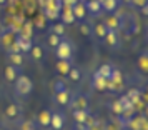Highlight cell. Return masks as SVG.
Returning a JSON list of instances; mask_svg holds the SVG:
<instances>
[{
	"label": "cell",
	"instance_id": "obj_9",
	"mask_svg": "<svg viewBox=\"0 0 148 130\" xmlns=\"http://www.w3.org/2000/svg\"><path fill=\"white\" fill-rule=\"evenodd\" d=\"M63 125H65V117H63V113H60V112H52V115H50V127L53 130H62Z\"/></svg>",
	"mask_w": 148,
	"mask_h": 130
},
{
	"label": "cell",
	"instance_id": "obj_19",
	"mask_svg": "<svg viewBox=\"0 0 148 130\" xmlns=\"http://www.w3.org/2000/svg\"><path fill=\"white\" fill-rule=\"evenodd\" d=\"M3 77H5L7 82H15V78L18 77V70H17V67H14V65L8 63L7 67L3 69Z\"/></svg>",
	"mask_w": 148,
	"mask_h": 130
},
{
	"label": "cell",
	"instance_id": "obj_3",
	"mask_svg": "<svg viewBox=\"0 0 148 130\" xmlns=\"http://www.w3.org/2000/svg\"><path fill=\"white\" fill-rule=\"evenodd\" d=\"M121 85H123V75H121V72L118 69H113L112 75L108 78V90L116 92V90L121 89Z\"/></svg>",
	"mask_w": 148,
	"mask_h": 130
},
{
	"label": "cell",
	"instance_id": "obj_34",
	"mask_svg": "<svg viewBox=\"0 0 148 130\" xmlns=\"http://www.w3.org/2000/svg\"><path fill=\"white\" fill-rule=\"evenodd\" d=\"M87 130H105V122L103 120H97L95 118V122L92 125H88Z\"/></svg>",
	"mask_w": 148,
	"mask_h": 130
},
{
	"label": "cell",
	"instance_id": "obj_46",
	"mask_svg": "<svg viewBox=\"0 0 148 130\" xmlns=\"http://www.w3.org/2000/svg\"><path fill=\"white\" fill-rule=\"evenodd\" d=\"M98 2H103V0H98Z\"/></svg>",
	"mask_w": 148,
	"mask_h": 130
},
{
	"label": "cell",
	"instance_id": "obj_14",
	"mask_svg": "<svg viewBox=\"0 0 148 130\" xmlns=\"http://www.w3.org/2000/svg\"><path fill=\"white\" fill-rule=\"evenodd\" d=\"M7 58H8V63H10V65H14V67H17V69L22 67V65H23V62H25V57H23L22 52H8Z\"/></svg>",
	"mask_w": 148,
	"mask_h": 130
},
{
	"label": "cell",
	"instance_id": "obj_43",
	"mask_svg": "<svg viewBox=\"0 0 148 130\" xmlns=\"http://www.w3.org/2000/svg\"><path fill=\"white\" fill-rule=\"evenodd\" d=\"M7 3V0H0V5H5Z\"/></svg>",
	"mask_w": 148,
	"mask_h": 130
},
{
	"label": "cell",
	"instance_id": "obj_26",
	"mask_svg": "<svg viewBox=\"0 0 148 130\" xmlns=\"http://www.w3.org/2000/svg\"><path fill=\"white\" fill-rule=\"evenodd\" d=\"M121 122L118 117H115V118H112V120H108L107 123H105V130H121Z\"/></svg>",
	"mask_w": 148,
	"mask_h": 130
},
{
	"label": "cell",
	"instance_id": "obj_29",
	"mask_svg": "<svg viewBox=\"0 0 148 130\" xmlns=\"http://www.w3.org/2000/svg\"><path fill=\"white\" fill-rule=\"evenodd\" d=\"M138 69L141 72H148V54L143 52V54L138 57Z\"/></svg>",
	"mask_w": 148,
	"mask_h": 130
},
{
	"label": "cell",
	"instance_id": "obj_10",
	"mask_svg": "<svg viewBox=\"0 0 148 130\" xmlns=\"http://www.w3.org/2000/svg\"><path fill=\"white\" fill-rule=\"evenodd\" d=\"M103 42H105L110 48H116L120 45V35H118L116 30H108L107 35H105V39H103Z\"/></svg>",
	"mask_w": 148,
	"mask_h": 130
},
{
	"label": "cell",
	"instance_id": "obj_40",
	"mask_svg": "<svg viewBox=\"0 0 148 130\" xmlns=\"http://www.w3.org/2000/svg\"><path fill=\"white\" fill-rule=\"evenodd\" d=\"M140 10H141V14H143V15H148V5H145V7H141Z\"/></svg>",
	"mask_w": 148,
	"mask_h": 130
},
{
	"label": "cell",
	"instance_id": "obj_20",
	"mask_svg": "<svg viewBox=\"0 0 148 130\" xmlns=\"http://www.w3.org/2000/svg\"><path fill=\"white\" fill-rule=\"evenodd\" d=\"M100 3H101V8H103V12L113 14L115 10L118 8V5H120V0H103V2H100Z\"/></svg>",
	"mask_w": 148,
	"mask_h": 130
},
{
	"label": "cell",
	"instance_id": "obj_15",
	"mask_svg": "<svg viewBox=\"0 0 148 130\" xmlns=\"http://www.w3.org/2000/svg\"><path fill=\"white\" fill-rule=\"evenodd\" d=\"M28 54H30V57H32V60L34 62H42L43 60V57H45V52H43L42 45H37V43L32 45V48L28 50Z\"/></svg>",
	"mask_w": 148,
	"mask_h": 130
},
{
	"label": "cell",
	"instance_id": "obj_42",
	"mask_svg": "<svg viewBox=\"0 0 148 130\" xmlns=\"http://www.w3.org/2000/svg\"><path fill=\"white\" fill-rule=\"evenodd\" d=\"M121 3H127V5H130V2H132V0H120Z\"/></svg>",
	"mask_w": 148,
	"mask_h": 130
},
{
	"label": "cell",
	"instance_id": "obj_17",
	"mask_svg": "<svg viewBox=\"0 0 148 130\" xmlns=\"http://www.w3.org/2000/svg\"><path fill=\"white\" fill-rule=\"evenodd\" d=\"M70 69H72V60H58V62H57V65H55L57 74H58V75H62V77L67 75Z\"/></svg>",
	"mask_w": 148,
	"mask_h": 130
},
{
	"label": "cell",
	"instance_id": "obj_12",
	"mask_svg": "<svg viewBox=\"0 0 148 130\" xmlns=\"http://www.w3.org/2000/svg\"><path fill=\"white\" fill-rule=\"evenodd\" d=\"M58 19L63 25H72L75 22V17H73V12H72V7H62L60 10V15Z\"/></svg>",
	"mask_w": 148,
	"mask_h": 130
},
{
	"label": "cell",
	"instance_id": "obj_45",
	"mask_svg": "<svg viewBox=\"0 0 148 130\" xmlns=\"http://www.w3.org/2000/svg\"><path fill=\"white\" fill-rule=\"evenodd\" d=\"M82 2H88V0H82Z\"/></svg>",
	"mask_w": 148,
	"mask_h": 130
},
{
	"label": "cell",
	"instance_id": "obj_27",
	"mask_svg": "<svg viewBox=\"0 0 148 130\" xmlns=\"http://www.w3.org/2000/svg\"><path fill=\"white\" fill-rule=\"evenodd\" d=\"M88 115H90L88 110H73V118L77 123H85Z\"/></svg>",
	"mask_w": 148,
	"mask_h": 130
},
{
	"label": "cell",
	"instance_id": "obj_8",
	"mask_svg": "<svg viewBox=\"0 0 148 130\" xmlns=\"http://www.w3.org/2000/svg\"><path fill=\"white\" fill-rule=\"evenodd\" d=\"M92 85L95 87V90H98V92H105V90H108V78H105L103 75H100L98 72H95L93 80H92Z\"/></svg>",
	"mask_w": 148,
	"mask_h": 130
},
{
	"label": "cell",
	"instance_id": "obj_35",
	"mask_svg": "<svg viewBox=\"0 0 148 130\" xmlns=\"http://www.w3.org/2000/svg\"><path fill=\"white\" fill-rule=\"evenodd\" d=\"M110 110L113 112L115 115H121V112H123V110H121V105H120V102H118V100L112 102V105H110Z\"/></svg>",
	"mask_w": 148,
	"mask_h": 130
},
{
	"label": "cell",
	"instance_id": "obj_1",
	"mask_svg": "<svg viewBox=\"0 0 148 130\" xmlns=\"http://www.w3.org/2000/svg\"><path fill=\"white\" fill-rule=\"evenodd\" d=\"M15 94L20 97H27L34 92V82L27 75H18L15 78Z\"/></svg>",
	"mask_w": 148,
	"mask_h": 130
},
{
	"label": "cell",
	"instance_id": "obj_21",
	"mask_svg": "<svg viewBox=\"0 0 148 130\" xmlns=\"http://www.w3.org/2000/svg\"><path fill=\"white\" fill-rule=\"evenodd\" d=\"M107 32H108L107 25L101 22V23H97V25H93V34H92V35H95V37H97L100 42H103L105 35H107Z\"/></svg>",
	"mask_w": 148,
	"mask_h": 130
},
{
	"label": "cell",
	"instance_id": "obj_44",
	"mask_svg": "<svg viewBox=\"0 0 148 130\" xmlns=\"http://www.w3.org/2000/svg\"><path fill=\"white\" fill-rule=\"evenodd\" d=\"M121 130H130V129H127V127H121Z\"/></svg>",
	"mask_w": 148,
	"mask_h": 130
},
{
	"label": "cell",
	"instance_id": "obj_2",
	"mask_svg": "<svg viewBox=\"0 0 148 130\" xmlns=\"http://www.w3.org/2000/svg\"><path fill=\"white\" fill-rule=\"evenodd\" d=\"M73 43L67 39H62L60 43L55 47V55L58 60H72L73 58Z\"/></svg>",
	"mask_w": 148,
	"mask_h": 130
},
{
	"label": "cell",
	"instance_id": "obj_36",
	"mask_svg": "<svg viewBox=\"0 0 148 130\" xmlns=\"http://www.w3.org/2000/svg\"><path fill=\"white\" fill-rule=\"evenodd\" d=\"M130 5L133 8H141V7H145V5H148V0H132Z\"/></svg>",
	"mask_w": 148,
	"mask_h": 130
},
{
	"label": "cell",
	"instance_id": "obj_24",
	"mask_svg": "<svg viewBox=\"0 0 148 130\" xmlns=\"http://www.w3.org/2000/svg\"><path fill=\"white\" fill-rule=\"evenodd\" d=\"M125 95H127L128 98L132 100V103L135 105L138 100H141V90H140V89H130L127 94H125Z\"/></svg>",
	"mask_w": 148,
	"mask_h": 130
},
{
	"label": "cell",
	"instance_id": "obj_6",
	"mask_svg": "<svg viewBox=\"0 0 148 130\" xmlns=\"http://www.w3.org/2000/svg\"><path fill=\"white\" fill-rule=\"evenodd\" d=\"M68 107H72L73 110H88V98L87 95H75L72 97V100L68 103Z\"/></svg>",
	"mask_w": 148,
	"mask_h": 130
},
{
	"label": "cell",
	"instance_id": "obj_5",
	"mask_svg": "<svg viewBox=\"0 0 148 130\" xmlns=\"http://www.w3.org/2000/svg\"><path fill=\"white\" fill-rule=\"evenodd\" d=\"M103 23L107 25L108 30H116L118 32L120 28H123V23H121V19L118 14H108Z\"/></svg>",
	"mask_w": 148,
	"mask_h": 130
},
{
	"label": "cell",
	"instance_id": "obj_28",
	"mask_svg": "<svg viewBox=\"0 0 148 130\" xmlns=\"http://www.w3.org/2000/svg\"><path fill=\"white\" fill-rule=\"evenodd\" d=\"M113 65H112V63H103V65H101L100 69L97 70V72H98V74H100V75H103L105 77V78H110V75H112V72H113Z\"/></svg>",
	"mask_w": 148,
	"mask_h": 130
},
{
	"label": "cell",
	"instance_id": "obj_7",
	"mask_svg": "<svg viewBox=\"0 0 148 130\" xmlns=\"http://www.w3.org/2000/svg\"><path fill=\"white\" fill-rule=\"evenodd\" d=\"M85 8H87V14H90L92 17H100L103 14L101 3L98 0H88V2H85Z\"/></svg>",
	"mask_w": 148,
	"mask_h": 130
},
{
	"label": "cell",
	"instance_id": "obj_4",
	"mask_svg": "<svg viewBox=\"0 0 148 130\" xmlns=\"http://www.w3.org/2000/svg\"><path fill=\"white\" fill-rule=\"evenodd\" d=\"M53 100L58 105L62 107H67L70 100H72V92L68 89H62V90H55V95H53Z\"/></svg>",
	"mask_w": 148,
	"mask_h": 130
},
{
	"label": "cell",
	"instance_id": "obj_16",
	"mask_svg": "<svg viewBox=\"0 0 148 130\" xmlns=\"http://www.w3.org/2000/svg\"><path fill=\"white\" fill-rule=\"evenodd\" d=\"M50 115H52L50 110H47V109L40 110L38 115H37V123L40 127H50Z\"/></svg>",
	"mask_w": 148,
	"mask_h": 130
},
{
	"label": "cell",
	"instance_id": "obj_32",
	"mask_svg": "<svg viewBox=\"0 0 148 130\" xmlns=\"http://www.w3.org/2000/svg\"><path fill=\"white\" fill-rule=\"evenodd\" d=\"M118 102H120L121 105V110L125 112V110H130V109H133V103H132V100L128 98L127 95H121L120 98H118Z\"/></svg>",
	"mask_w": 148,
	"mask_h": 130
},
{
	"label": "cell",
	"instance_id": "obj_13",
	"mask_svg": "<svg viewBox=\"0 0 148 130\" xmlns=\"http://www.w3.org/2000/svg\"><path fill=\"white\" fill-rule=\"evenodd\" d=\"M72 12H73V17L75 20H83L85 17H87V8H85V2H82L78 0L77 3H75L73 7H72Z\"/></svg>",
	"mask_w": 148,
	"mask_h": 130
},
{
	"label": "cell",
	"instance_id": "obj_31",
	"mask_svg": "<svg viewBox=\"0 0 148 130\" xmlns=\"http://www.w3.org/2000/svg\"><path fill=\"white\" fill-rule=\"evenodd\" d=\"M18 130H37V123H35L34 120H30V118H25V120L20 122Z\"/></svg>",
	"mask_w": 148,
	"mask_h": 130
},
{
	"label": "cell",
	"instance_id": "obj_38",
	"mask_svg": "<svg viewBox=\"0 0 148 130\" xmlns=\"http://www.w3.org/2000/svg\"><path fill=\"white\" fill-rule=\"evenodd\" d=\"M78 0H62V5L63 7H73Z\"/></svg>",
	"mask_w": 148,
	"mask_h": 130
},
{
	"label": "cell",
	"instance_id": "obj_25",
	"mask_svg": "<svg viewBox=\"0 0 148 130\" xmlns=\"http://www.w3.org/2000/svg\"><path fill=\"white\" fill-rule=\"evenodd\" d=\"M32 34H34V22H25V23H23V27H22L20 37L32 39Z\"/></svg>",
	"mask_w": 148,
	"mask_h": 130
},
{
	"label": "cell",
	"instance_id": "obj_18",
	"mask_svg": "<svg viewBox=\"0 0 148 130\" xmlns=\"http://www.w3.org/2000/svg\"><path fill=\"white\" fill-rule=\"evenodd\" d=\"M15 42H17L18 48H20V52H28V50L32 48V45H34L32 39H27V37H20V35L15 39Z\"/></svg>",
	"mask_w": 148,
	"mask_h": 130
},
{
	"label": "cell",
	"instance_id": "obj_47",
	"mask_svg": "<svg viewBox=\"0 0 148 130\" xmlns=\"http://www.w3.org/2000/svg\"><path fill=\"white\" fill-rule=\"evenodd\" d=\"M0 130H2V129H0Z\"/></svg>",
	"mask_w": 148,
	"mask_h": 130
},
{
	"label": "cell",
	"instance_id": "obj_37",
	"mask_svg": "<svg viewBox=\"0 0 148 130\" xmlns=\"http://www.w3.org/2000/svg\"><path fill=\"white\" fill-rule=\"evenodd\" d=\"M45 20H47V19L42 15V17H38V19H37V22H35L34 25H35L37 28H45Z\"/></svg>",
	"mask_w": 148,
	"mask_h": 130
},
{
	"label": "cell",
	"instance_id": "obj_39",
	"mask_svg": "<svg viewBox=\"0 0 148 130\" xmlns=\"http://www.w3.org/2000/svg\"><path fill=\"white\" fill-rule=\"evenodd\" d=\"M75 130H87V127H85L83 123H77V125H75Z\"/></svg>",
	"mask_w": 148,
	"mask_h": 130
},
{
	"label": "cell",
	"instance_id": "obj_22",
	"mask_svg": "<svg viewBox=\"0 0 148 130\" xmlns=\"http://www.w3.org/2000/svg\"><path fill=\"white\" fill-rule=\"evenodd\" d=\"M78 30H80L82 35H85V37H92L93 34V25L92 23H88V22H80V25H78Z\"/></svg>",
	"mask_w": 148,
	"mask_h": 130
},
{
	"label": "cell",
	"instance_id": "obj_23",
	"mask_svg": "<svg viewBox=\"0 0 148 130\" xmlns=\"http://www.w3.org/2000/svg\"><path fill=\"white\" fill-rule=\"evenodd\" d=\"M67 77L72 80V82H75V83L80 82V80H82V70L78 69V67H73V65H72V69L68 70Z\"/></svg>",
	"mask_w": 148,
	"mask_h": 130
},
{
	"label": "cell",
	"instance_id": "obj_33",
	"mask_svg": "<svg viewBox=\"0 0 148 130\" xmlns=\"http://www.w3.org/2000/svg\"><path fill=\"white\" fill-rule=\"evenodd\" d=\"M52 34L58 35V37H63V35H65V25H63L62 22L53 23V25H52Z\"/></svg>",
	"mask_w": 148,
	"mask_h": 130
},
{
	"label": "cell",
	"instance_id": "obj_30",
	"mask_svg": "<svg viewBox=\"0 0 148 130\" xmlns=\"http://www.w3.org/2000/svg\"><path fill=\"white\" fill-rule=\"evenodd\" d=\"M62 39H63V37H58V35H55V34H52V32H50V34H48V37H47V45L50 48H55L58 43H60Z\"/></svg>",
	"mask_w": 148,
	"mask_h": 130
},
{
	"label": "cell",
	"instance_id": "obj_41",
	"mask_svg": "<svg viewBox=\"0 0 148 130\" xmlns=\"http://www.w3.org/2000/svg\"><path fill=\"white\" fill-rule=\"evenodd\" d=\"M37 2H38V5H42V7H45V2H47V0H37Z\"/></svg>",
	"mask_w": 148,
	"mask_h": 130
},
{
	"label": "cell",
	"instance_id": "obj_11",
	"mask_svg": "<svg viewBox=\"0 0 148 130\" xmlns=\"http://www.w3.org/2000/svg\"><path fill=\"white\" fill-rule=\"evenodd\" d=\"M20 115H22L20 105H17V103H8L7 107H5V117H7L8 120H17V118H20Z\"/></svg>",
	"mask_w": 148,
	"mask_h": 130
}]
</instances>
